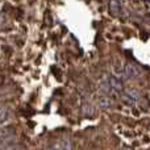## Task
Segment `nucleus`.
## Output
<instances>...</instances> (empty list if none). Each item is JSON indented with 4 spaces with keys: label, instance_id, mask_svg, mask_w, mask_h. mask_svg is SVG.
Listing matches in <instances>:
<instances>
[{
    "label": "nucleus",
    "instance_id": "obj_1",
    "mask_svg": "<svg viewBox=\"0 0 150 150\" xmlns=\"http://www.w3.org/2000/svg\"><path fill=\"white\" fill-rule=\"evenodd\" d=\"M15 136H16V130L13 127H5L0 130V140L5 141V142L12 141L15 138Z\"/></svg>",
    "mask_w": 150,
    "mask_h": 150
},
{
    "label": "nucleus",
    "instance_id": "obj_2",
    "mask_svg": "<svg viewBox=\"0 0 150 150\" xmlns=\"http://www.w3.org/2000/svg\"><path fill=\"white\" fill-rule=\"evenodd\" d=\"M141 73V70L137 67V66L132 65V63H127L124 67V75L125 78H136Z\"/></svg>",
    "mask_w": 150,
    "mask_h": 150
},
{
    "label": "nucleus",
    "instance_id": "obj_3",
    "mask_svg": "<svg viewBox=\"0 0 150 150\" xmlns=\"http://www.w3.org/2000/svg\"><path fill=\"white\" fill-rule=\"evenodd\" d=\"M108 82H109V84H111V87L113 88V90L116 91V92H121L122 88H124V84H122V80L120 79V78L115 76V75H111V76H109Z\"/></svg>",
    "mask_w": 150,
    "mask_h": 150
},
{
    "label": "nucleus",
    "instance_id": "obj_4",
    "mask_svg": "<svg viewBox=\"0 0 150 150\" xmlns=\"http://www.w3.org/2000/svg\"><path fill=\"white\" fill-rule=\"evenodd\" d=\"M120 11H121V5H120L119 0H111L109 3V12L112 16H119Z\"/></svg>",
    "mask_w": 150,
    "mask_h": 150
},
{
    "label": "nucleus",
    "instance_id": "obj_5",
    "mask_svg": "<svg viewBox=\"0 0 150 150\" xmlns=\"http://www.w3.org/2000/svg\"><path fill=\"white\" fill-rule=\"evenodd\" d=\"M112 104H113V100L108 95H101L99 98V105H100V108H109V107H112Z\"/></svg>",
    "mask_w": 150,
    "mask_h": 150
},
{
    "label": "nucleus",
    "instance_id": "obj_6",
    "mask_svg": "<svg viewBox=\"0 0 150 150\" xmlns=\"http://www.w3.org/2000/svg\"><path fill=\"white\" fill-rule=\"evenodd\" d=\"M100 90H101V92H103L104 95H108V96L115 91L113 88L111 87V84H109L108 80H101L100 82Z\"/></svg>",
    "mask_w": 150,
    "mask_h": 150
},
{
    "label": "nucleus",
    "instance_id": "obj_7",
    "mask_svg": "<svg viewBox=\"0 0 150 150\" xmlns=\"http://www.w3.org/2000/svg\"><path fill=\"white\" fill-rule=\"evenodd\" d=\"M59 146L62 150H71L73 149V141L70 138H62L59 141Z\"/></svg>",
    "mask_w": 150,
    "mask_h": 150
},
{
    "label": "nucleus",
    "instance_id": "obj_8",
    "mask_svg": "<svg viewBox=\"0 0 150 150\" xmlns=\"http://www.w3.org/2000/svg\"><path fill=\"white\" fill-rule=\"evenodd\" d=\"M82 112H83V116H86V117H92V116H93V112H95V109H93V107L90 105V104H84V105L82 107Z\"/></svg>",
    "mask_w": 150,
    "mask_h": 150
},
{
    "label": "nucleus",
    "instance_id": "obj_9",
    "mask_svg": "<svg viewBox=\"0 0 150 150\" xmlns=\"http://www.w3.org/2000/svg\"><path fill=\"white\" fill-rule=\"evenodd\" d=\"M121 100H122V103L125 104V105H129V107H133L136 104V99H133L132 96H129L128 93H122L121 95Z\"/></svg>",
    "mask_w": 150,
    "mask_h": 150
},
{
    "label": "nucleus",
    "instance_id": "obj_10",
    "mask_svg": "<svg viewBox=\"0 0 150 150\" xmlns=\"http://www.w3.org/2000/svg\"><path fill=\"white\" fill-rule=\"evenodd\" d=\"M8 115H9V112H8V109L7 108H0V122H3V121H5L7 120V117H8Z\"/></svg>",
    "mask_w": 150,
    "mask_h": 150
},
{
    "label": "nucleus",
    "instance_id": "obj_11",
    "mask_svg": "<svg viewBox=\"0 0 150 150\" xmlns=\"http://www.w3.org/2000/svg\"><path fill=\"white\" fill-rule=\"evenodd\" d=\"M125 93H128L129 96H132L133 99H137L138 96H140V92H138L137 90H133V88H129V90H127V92Z\"/></svg>",
    "mask_w": 150,
    "mask_h": 150
},
{
    "label": "nucleus",
    "instance_id": "obj_12",
    "mask_svg": "<svg viewBox=\"0 0 150 150\" xmlns=\"http://www.w3.org/2000/svg\"><path fill=\"white\" fill-rule=\"evenodd\" d=\"M45 150H52V149H45Z\"/></svg>",
    "mask_w": 150,
    "mask_h": 150
}]
</instances>
